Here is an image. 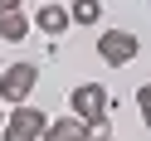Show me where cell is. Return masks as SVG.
<instances>
[{"label": "cell", "mask_w": 151, "mask_h": 141, "mask_svg": "<svg viewBox=\"0 0 151 141\" xmlns=\"http://www.w3.org/2000/svg\"><path fill=\"white\" fill-rule=\"evenodd\" d=\"M146 5H151V0H146Z\"/></svg>", "instance_id": "cell-12"}, {"label": "cell", "mask_w": 151, "mask_h": 141, "mask_svg": "<svg viewBox=\"0 0 151 141\" xmlns=\"http://www.w3.org/2000/svg\"><path fill=\"white\" fill-rule=\"evenodd\" d=\"M0 127H5V107H0Z\"/></svg>", "instance_id": "cell-11"}, {"label": "cell", "mask_w": 151, "mask_h": 141, "mask_svg": "<svg viewBox=\"0 0 151 141\" xmlns=\"http://www.w3.org/2000/svg\"><path fill=\"white\" fill-rule=\"evenodd\" d=\"M0 10H24V0H0Z\"/></svg>", "instance_id": "cell-10"}, {"label": "cell", "mask_w": 151, "mask_h": 141, "mask_svg": "<svg viewBox=\"0 0 151 141\" xmlns=\"http://www.w3.org/2000/svg\"><path fill=\"white\" fill-rule=\"evenodd\" d=\"M39 141H83V122L73 117H59V122H44V131H39Z\"/></svg>", "instance_id": "cell-6"}, {"label": "cell", "mask_w": 151, "mask_h": 141, "mask_svg": "<svg viewBox=\"0 0 151 141\" xmlns=\"http://www.w3.org/2000/svg\"><path fill=\"white\" fill-rule=\"evenodd\" d=\"M137 112H141V122L151 127V83H141V88H137Z\"/></svg>", "instance_id": "cell-9"}, {"label": "cell", "mask_w": 151, "mask_h": 141, "mask_svg": "<svg viewBox=\"0 0 151 141\" xmlns=\"http://www.w3.org/2000/svg\"><path fill=\"white\" fill-rule=\"evenodd\" d=\"M141 54V39L132 29H102L98 34V59L107 63V68H122V63H132Z\"/></svg>", "instance_id": "cell-2"}, {"label": "cell", "mask_w": 151, "mask_h": 141, "mask_svg": "<svg viewBox=\"0 0 151 141\" xmlns=\"http://www.w3.org/2000/svg\"><path fill=\"white\" fill-rule=\"evenodd\" d=\"M24 34H29V15L24 10H0V39L5 44H24Z\"/></svg>", "instance_id": "cell-7"}, {"label": "cell", "mask_w": 151, "mask_h": 141, "mask_svg": "<svg viewBox=\"0 0 151 141\" xmlns=\"http://www.w3.org/2000/svg\"><path fill=\"white\" fill-rule=\"evenodd\" d=\"M34 83H39V63H29V59L10 63V68L0 73V102H10V107H20V102H29Z\"/></svg>", "instance_id": "cell-1"}, {"label": "cell", "mask_w": 151, "mask_h": 141, "mask_svg": "<svg viewBox=\"0 0 151 141\" xmlns=\"http://www.w3.org/2000/svg\"><path fill=\"white\" fill-rule=\"evenodd\" d=\"M68 20L73 24H98L102 20V0H73V5H68Z\"/></svg>", "instance_id": "cell-8"}, {"label": "cell", "mask_w": 151, "mask_h": 141, "mask_svg": "<svg viewBox=\"0 0 151 141\" xmlns=\"http://www.w3.org/2000/svg\"><path fill=\"white\" fill-rule=\"evenodd\" d=\"M68 112H73L78 122L107 117V112H112V97H107V88H102V83H78V88L68 92Z\"/></svg>", "instance_id": "cell-3"}, {"label": "cell", "mask_w": 151, "mask_h": 141, "mask_svg": "<svg viewBox=\"0 0 151 141\" xmlns=\"http://www.w3.org/2000/svg\"><path fill=\"white\" fill-rule=\"evenodd\" d=\"M29 24H34V29H44L49 39H59L73 20H68V5H54V0H49V5H39V10L29 15Z\"/></svg>", "instance_id": "cell-5"}, {"label": "cell", "mask_w": 151, "mask_h": 141, "mask_svg": "<svg viewBox=\"0 0 151 141\" xmlns=\"http://www.w3.org/2000/svg\"><path fill=\"white\" fill-rule=\"evenodd\" d=\"M44 112L39 107H29V102H20V107L5 117V127H0V141H39V131H44Z\"/></svg>", "instance_id": "cell-4"}]
</instances>
